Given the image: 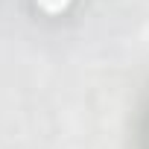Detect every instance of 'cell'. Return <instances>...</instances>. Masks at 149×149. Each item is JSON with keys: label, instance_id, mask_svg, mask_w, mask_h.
I'll list each match as a JSON object with an SVG mask.
<instances>
[{"label": "cell", "instance_id": "cell-1", "mask_svg": "<svg viewBox=\"0 0 149 149\" xmlns=\"http://www.w3.org/2000/svg\"><path fill=\"white\" fill-rule=\"evenodd\" d=\"M35 3H38V9L47 12V15H61L73 0H35Z\"/></svg>", "mask_w": 149, "mask_h": 149}]
</instances>
